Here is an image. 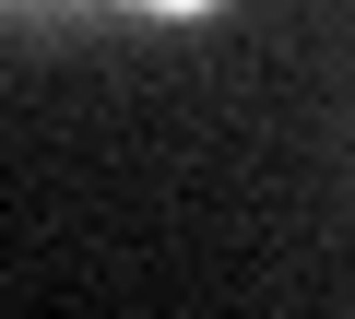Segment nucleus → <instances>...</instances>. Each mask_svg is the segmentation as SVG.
<instances>
[{
    "label": "nucleus",
    "instance_id": "obj_1",
    "mask_svg": "<svg viewBox=\"0 0 355 319\" xmlns=\"http://www.w3.org/2000/svg\"><path fill=\"white\" fill-rule=\"evenodd\" d=\"M24 12H48V24H60V12H119V24H214L225 0H24Z\"/></svg>",
    "mask_w": 355,
    "mask_h": 319
}]
</instances>
